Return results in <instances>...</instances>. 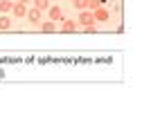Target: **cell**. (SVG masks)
I'll return each mask as SVG.
<instances>
[{"mask_svg":"<svg viewBox=\"0 0 151 128\" xmlns=\"http://www.w3.org/2000/svg\"><path fill=\"white\" fill-rule=\"evenodd\" d=\"M79 25H83V27H95V16H93V11L83 9V11L79 14Z\"/></svg>","mask_w":151,"mask_h":128,"instance_id":"6da1fadb","label":"cell"},{"mask_svg":"<svg viewBox=\"0 0 151 128\" xmlns=\"http://www.w3.org/2000/svg\"><path fill=\"white\" fill-rule=\"evenodd\" d=\"M93 16H95V23H106V20L111 18V14H108L106 7H97L93 11Z\"/></svg>","mask_w":151,"mask_h":128,"instance_id":"7a4b0ae2","label":"cell"},{"mask_svg":"<svg viewBox=\"0 0 151 128\" xmlns=\"http://www.w3.org/2000/svg\"><path fill=\"white\" fill-rule=\"evenodd\" d=\"M12 11H14V16H16V18H23V16H27V7L23 5V2H14Z\"/></svg>","mask_w":151,"mask_h":128,"instance_id":"3957f363","label":"cell"},{"mask_svg":"<svg viewBox=\"0 0 151 128\" xmlns=\"http://www.w3.org/2000/svg\"><path fill=\"white\" fill-rule=\"evenodd\" d=\"M47 14H50V20L52 23H57V20H63V14L59 7H47Z\"/></svg>","mask_w":151,"mask_h":128,"instance_id":"277c9868","label":"cell"},{"mask_svg":"<svg viewBox=\"0 0 151 128\" xmlns=\"http://www.w3.org/2000/svg\"><path fill=\"white\" fill-rule=\"evenodd\" d=\"M41 32H43V34H54V32H57V23H52V20H45L43 25H41Z\"/></svg>","mask_w":151,"mask_h":128,"instance_id":"5b68a950","label":"cell"},{"mask_svg":"<svg viewBox=\"0 0 151 128\" xmlns=\"http://www.w3.org/2000/svg\"><path fill=\"white\" fill-rule=\"evenodd\" d=\"M75 29H77V23H75V20H63V25H61V32H65V34H72V32H75Z\"/></svg>","mask_w":151,"mask_h":128,"instance_id":"8992f818","label":"cell"},{"mask_svg":"<svg viewBox=\"0 0 151 128\" xmlns=\"http://www.w3.org/2000/svg\"><path fill=\"white\" fill-rule=\"evenodd\" d=\"M9 27H12V18H9L7 14H2V16H0V32H7Z\"/></svg>","mask_w":151,"mask_h":128,"instance_id":"52a82bcc","label":"cell"},{"mask_svg":"<svg viewBox=\"0 0 151 128\" xmlns=\"http://www.w3.org/2000/svg\"><path fill=\"white\" fill-rule=\"evenodd\" d=\"M27 18H29L32 23H34V25H36L38 20H41V11H38L36 7H34V9H32V11H27Z\"/></svg>","mask_w":151,"mask_h":128,"instance_id":"ba28073f","label":"cell"},{"mask_svg":"<svg viewBox=\"0 0 151 128\" xmlns=\"http://www.w3.org/2000/svg\"><path fill=\"white\" fill-rule=\"evenodd\" d=\"M12 7H14V2H12V0H0V11H2V14L12 11Z\"/></svg>","mask_w":151,"mask_h":128,"instance_id":"9c48e42d","label":"cell"},{"mask_svg":"<svg viewBox=\"0 0 151 128\" xmlns=\"http://www.w3.org/2000/svg\"><path fill=\"white\" fill-rule=\"evenodd\" d=\"M34 5H36L38 11H43V9H47V7H50V0H34Z\"/></svg>","mask_w":151,"mask_h":128,"instance_id":"30bf717a","label":"cell"},{"mask_svg":"<svg viewBox=\"0 0 151 128\" xmlns=\"http://www.w3.org/2000/svg\"><path fill=\"white\" fill-rule=\"evenodd\" d=\"M75 2V7L79 9V11H83V9H88V0H72Z\"/></svg>","mask_w":151,"mask_h":128,"instance_id":"8fae6325","label":"cell"},{"mask_svg":"<svg viewBox=\"0 0 151 128\" xmlns=\"http://www.w3.org/2000/svg\"><path fill=\"white\" fill-rule=\"evenodd\" d=\"M97 7H101V2H99V0H88V9H93V11H95Z\"/></svg>","mask_w":151,"mask_h":128,"instance_id":"7c38bea8","label":"cell"},{"mask_svg":"<svg viewBox=\"0 0 151 128\" xmlns=\"http://www.w3.org/2000/svg\"><path fill=\"white\" fill-rule=\"evenodd\" d=\"M16 2H23V5H25V2H29V0H16Z\"/></svg>","mask_w":151,"mask_h":128,"instance_id":"4fadbf2b","label":"cell"},{"mask_svg":"<svg viewBox=\"0 0 151 128\" xmlns=\"http://www.w3.org/2000/svg\"><path fill=\"white\" fill-rule=\"evenodd\" d=\"M68 2H72V0H68Z\"/></svg>","mask_w":151,"mask_h":128,"instance_id":"5bb4252c","label":"cell"}]
</instances>
